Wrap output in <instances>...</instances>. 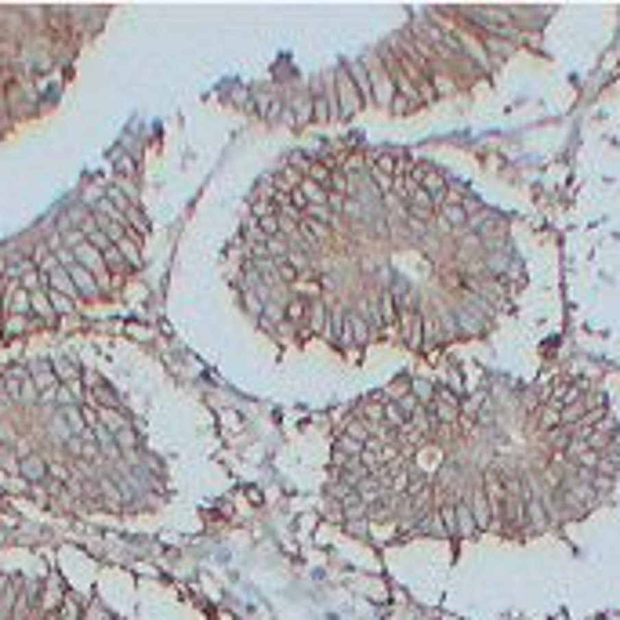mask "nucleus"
I'll return each instance as SVG.
<instances>
[{
    "label": "nucleus",
    "mask_w": 620,
    "mask_h": 620,
    "mask_svg": "<svg viewBox=\"0 0 620 620\" xmlns=\"http://www.w3.org/2000/svg\"><path fill=\"white\" fill-rule=\"evenodd\" d=\"M243 239V305L287 345L432 352L483 334L512 276L501 214L432 163L374 149L290 156Z\"/></svg>",
    "instance_id": "obj_1"
},
{
    "label": "nucleus",
    "mask_w": 620,
    "mask_h": 620,
    "mask_svg": "<svg viewBox=\"0 0 620 620\" xmlns=\"http://www.w3.org/2000/svg\"><path fill=\"white\" fill-rule=\"evenodd\" d=\"M58 620H84V610H80L77 595L66 591V599H62V606H58Z\"/></svg>",
    "instance_id": "obj_2"
}]
</instances>
